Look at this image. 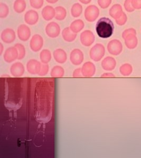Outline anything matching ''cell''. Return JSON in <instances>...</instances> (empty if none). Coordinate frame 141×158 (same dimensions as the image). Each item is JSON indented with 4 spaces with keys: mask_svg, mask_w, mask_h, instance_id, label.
I'll list each match as a JSON object with an SVG mask.
<instances>
[{
    "mask_svg": "<svg viewBox=\"0 0 141 158\" xmlns=\"http://www.w3.org/2000/svg\"><path fill=\"white\" fill-rule=\"evenodd\" d=\"M114 25L110 19L103 17L98 21L96 25V31L98 35L103 39L110 38L114 32Z\"/></svg>",
    "mask_w": 141,
    "mask_h": 158,
    "instance_id": "6da1fadb",
    "label": "cell"
},
{
    "mask_svg": "<svg viewBox=\"0 0 141 158\" xmlns=\"http://www.w3.org/2000/svg\"><path fill=\"white\" fill-rule=\"evenodd\" d=\"M100 15V10L96 6L90 5L86 7L84 13L86 20L88 22H93Z\"/></svg>",
    "mask_w": 141,
    "mask_h": 158,
    "instance_id": "7a4b0ae2",
    "label": "cell"
},
{
    "mask_svg": "<svg viewBox=\"0 0 141 158\" xmlns=\"http://www.w3.org/2000/svg\"><path fill=\"white\" fill-rule=\"evenodd\" d=\"M45 31V33L49 38H56L59 35L61 29L57 23L51 22L46 25Z\"/></svg>",
    "mask_w": 141,
    "mask_h": 158,
    "instance_id": "3957f363",
    "label": "cell"
},
{
    "mask_svg": "<svg viewBox=\"0 0 141 158\" xmlns=\"http://www.w3.org/2000/svg\"><path fill=\"white\" fill-rule=\"evenodd\" d=\"M104 48L100 44H96L91 48L89 56L91 59L94 61H99L103 56Z\"/></svg>",
    "mask_w": 141,
    "mask_h": 158,
    "instance_id": "277c9868",
    "label": "cell"
},
{
    "mask_svg": "<svg viewBox=\"0 0 141 158\" xmlns=\"http://www.w3.org/2000/svg\"><path fill=\"white\" fill-rule=\"evenodd\" d=\"M80 40L82 44L85 47H90L95 41V36L92 31L87 30L81 33Z\"/></svg>",
    "mask_w": 141,
    "mask_h": 158,
    "instance_id": "5b68a950",
    "label": "cell"
},
{
    "mask_svg": "<svg viewBox=\"0 0 141 158\" xmlns=\"http://www.w3.org/2000/svg\"><path fill=\"white\" fill-rule=\"evenodd\" d=\"M44 45V39L40 34H35L30 42V47L32 51L37 52L41 50Z\"/></svg>",
    "mask_w": 141,
    "mask_h": 158,
    "instance_id": "8992f818",
    "label": "cell"
},
{
    "mask_svg": "<svg viewBox=\"0 0 141 158\" xmlns=\"http://www.w3.org/2000/svg\"><path fill=\"white\" fill-rule=\"evenodd\" d=\"M84 59L83 52L79 49H75L71 52L70 54V60L72 64L79 65Z\"/></svg>",
    "mask_w": 141,
    "mask_h": 158,
    "instance_id": "52a82bcc",
    "label": "cell"
},
{
    "mask_svg": "<svg viewBox=\"0 0 141 158\" xmlns=\"http://www.w3.org/2000/svg\"><path fill=\"white\" fill-rule=\"evenodd\" d=\"M18 50L15 47H11L7 48L3 56L4 61L7 63L13 62L16 59H18Z\"/></svg>",
    "mask_w": 141,
    "mask_h": 158,
    "instance_id": "ba28073f",
    "label": "cell"
},
{
    "mask_svg": "<svg viewBox=\"0 0 141 158\" xmlns=\"http://www.w3.org/2000/svg\"><path fill=\"white\" fill-rule=\"evenodd\" d=\"M19 39L22 41H27L31 36V30L28 25L21 24L17 30Z\"/></svg>",
    "mask_w": 141,
    "mask_h": 158,
    "instance_id": "9c48e42d",
    "label": "cell"
},
{
    "mask_svg": "<svg viewBox=\"0 0 141 158\" xmlns=\"http://www.w3.org/2000/svg\"><path fill=\"white\" fill-rule=\"evenodd\" d=\"M2 41L7 44H10L15 41L16 34L15 31L11 28H6L2 31L1 34Z\"/></svg>",
    "mask_w": 141,
    "mask_h": 158,
    "instance_id": "30bf717a",
    "label": "cell"
},
{
    "mask_svg": "<svg viewBox=\"0 0 141 158\" xmlns=\"http://www.w3.org/2000/svg\"><path fill=\"white\" fill-rule=\"evenodd\" d=\"M41 64L36 59L30 60L27 64L28 72L31 74H39L41 68Z\"/></svg>",
    "mask_w": 141,
    "mask_h": 158,
    "instance_id": "8fae6325",
    "label": "cell"
},
{
    "mask_svg": "<svg viewBox=\"0 0 141 158\" xmlns=\"http://www.w3.org/2000/svg\"><path fill=\"white\" fill-rule=\"evenodd\" d=\"M96 71V67L94 63L88 61L83 64L82 68V72L83 77H92Z\"/></svg>",
    "mask_w": 141,
    "mask_h": 158,
    "instance_id": "7c38bea8",
    "label": "cell"
},
{
    "mask_svg": "<svg viewBox=\"0 0 141 158\" xmlns=\"http://www.w3.org/2000/svg\"><path fill=\"white\" fill-rule=\"evenodd\" d=\"M39 15L36 11L33 10H30L25 13L24 15V21L30 25L36 24L39 21Z\"/></svg>",
    "mask_w": 141,
    "mask_h": 158,
    "instance_id": "4fadbf2b",
    "label": "cell"
},
{
    "mask_svg": "<svg viewBox=\"0 0 141 158\" xmlns=\"http://www.w3.org/2000/svg\"><path fill=\"white\" fill-rule=\"evenodd\" d=\"M25 69L24 65L21 62H16L11 65L10 72L15 77H21L24 75Z\"/></svg>",
    "mask_w": 141,
    "mask_h": 158,
    "instance_id": "5bb4252c",
    "label": "cell"
},
{
    "mask_svg": "<svg viewBox=\"0 0 141 158\" xmlns=\"http://www.w3.org/2000/svg\"><path fill=\"white\" fill-rule=\"evenodd\" d=\"M41 15L44 20L49 21L55 18L56 10L52 6H45L42 10Z\"/></svg>",
    "mask_w": 141,
    "mask_h": 158,
    "instance_id": "9a60e30c",
    "label": "cell"
},
{
    "mask_svg": "<svg viewBox=\"0 0 141 158\" xmlns=\"http://www.w3.org/2000/svg\"><path fill=\"white\" fill-rule=\"evenodd\" d=\"M53 56L55 61L60 64L65 63L67 60V55L65 51L62 49H57L53 51Z\"/></svg>",
    "mask_w": 141,
    "mask_h": 158,
    "instance_id": "2e32d148",
    "label": "cell"
},
{
    "mask_svg": "<svg viewBox=\"0 0 141 158\" xmlns=\"http://www.w3.org/2000/svg\"><path fill=\"white\" fill-rule=\"evenodd\" d=\"M62 36L65 41L71 42L75 40L77 34L73 32L70 29V27H67L62 31Z\"/></svg>",
    "mask_w": 141,
    "mask_h": 158,
    "instance_id": "e0dca14e",
    "label": "cell"
},
{
    "mask_svg": "<svg viewBox=\"0 0 141 158\" xmlns=\"http://www.w3.org/2000/svg\"><path fill=\"white\" fill-rule=\"evenodd\" d=\"M85 27V23L83 21L80 19H77L72 22L70 25V29L75 33L80 32L83 30Z\"/></svg>",
    "mask_w": 141,
    "mask_h": 158,
    "instance_id": "ac0fdd59",
    "label": "cell"
},
{
    "mask_svg": "<svg viewBox=\"0 0 141 158\" xmlns=\"http://www.w3.org/2000/svg\"><path fill=\"white\" fill-rule=\"evenodd\" d=\"M27 3L25 0H15L13 4V9L17 13H22L25 11Z\"/></svg>",
    "mask_w": 141,
    "mask_h": 158,
    "instance_id": "d6986e66",
    "label": "cell"
},
{
    "mask_svg": "<svg viewBox=\"0 0 141 158\" xmlns=\"http://www.w3.org/2000/svg\"><path fill=\"white\" fill-rule=\"evenodd\" d=\"M56 16L55 19L58 21L65 20L67 16V11L65 7L62 6H58L55 8Z\"/></svg>",
    "mask_w": 141,
    "mask_h": 158,
    "instance_id": "ffe728a7",
    "label": "cell"
},
{
    "mask_svg": "<svg viewBox=\"0 0 141 158\" xmlns=\"http://www.w3.org/2000/svg\"><path fill=\"white\" fill-rule=\"evenodd\" d=\"M83 10V6L80 4L79 3H75L71 8V15L75 18H78L82 15Z\"/></svg>",
    "mask_w": 141,
    "mask_h": 158,
    "instance_id": "44dd1931",
    "label": "cell"
},
{
    "mask_svg": "<svg viewBox=\"0 0 141 158\" xmlns=\"http://www.w3.org/2000/svg\"><path fill=\"white\" fill-rule=\"evenodd\" d=\"M51 53L49 50L44 49L40 52V59L42 63L48 64L51 61Z\"/></svg>",
    "mask_w": 141,
    "mask_h": 158,
    "instance_id": "7402d4cb",
    "label": "cell"
},
{
    "mask_svg": "<svg viewBox=\"0 0 141 158\" xmlns=\"http://www.w3.org/2000/svg\"><path fill=\"white\" fill-rule=\"evenodd\" d=\"M65 70L61 66H54L51 71L50 75L53 77H62L64 76Z\"/></svg>",
    "mask_w": 141,
    "mask_h": 158,
    "instance_id": "603a6c76",
    "label": "cell"
},
{
    "mask_svg": "<svg viewBox=\"0 0 141 158\" xmlns=\"http://www.w3.org/2000/svg\"><path fill=\"white\" fill-rule=\"evenodd\" d=\"M9 14V7L7 4L4 3H0V18H6Z\"/></svg>",
    "mask_w": 141,
    "mask_h": 158,
    "instance_id": "cb8c5ba5",
    "label": "cell"
},
{
    "mask_svg": "<svg viewBox=\"0 0 141 158\" xmlns=\"http://www.w3.org/2000/svg\"><path fill=\"white\" fill-rule=\"evenodd\" d=\"M15 47H16V49L18 50V60L23 59L25 57V53H26L25 47L21 43H16L15 44Z\"/></svg>",
    "mask_w": 141,
    "mask_h": 158,
    "instance_id": "d4e9b609",
    "label": "cell"
},
{
    "mask_svg": "<svg viewBox=\"0 0 141 158\" xmlns=\"http://www.w3.org/2000/svg\"><path fill=\"white\" fill-rule=\"evenodd\" d=\"M44 0H30L31 7L35 9H40L44 6Z\"/></svg>",
    "mask_w": 141,
    "mask_h": 158,
    "instance_id": "484cf974",
    "label": "cell"
},
{
    "mask_svg": "<svg viewBox=\"0 0 141 158\" xmlns=\"http://www.w3.org/2000/svg\"><path fill=\"white\" fill-rule=\"evenodd\" d=\"M49 67L48 64H44L41 65V68L39 75L40 76H45L49 72Z\"/></svg>",
    "mask_w": 141,
    "mask_h": 158,
    "instance_id": "4316f807",
    "label": "cell"
},
{
    "mask_svg": "<svg viewBox=\"0 0 141 158\" xmlns=\"http://www.w3.org/2000/svg\"><path fill=\"white\" fill-rule=\"evenodd\" d=\"M98 3L101 8L104 9L109 6V0H98Z\"/></svg>",
    "mask_w": 141,
    "mask_h": 158,
    "instance_id": "83f0119b",
    "label": "cell"
},
{
    "mask_svg": "<svg viewBox=\"0 0 141 158\" xmlns=\"http://www.w3.org/2000/svg\"><path fill=\"white\" fill-rule=\"evenodd\" d=\"M72 76L74 77H83L82 72V69L77 68L73 72Z\"/></svg>",
    "mask_w": 141,
    "mask_h": 158,
    "instance_id": "f1b7e54d",
    "label": "cell"
},
{
    "mask_svg": "<svg viewBox=\"0 0 141 158\" xmlns=\"http://www.w3.org/2000/svg\"><path fill=\"white\" fill-rule=\"evenodd\" d=\"M80 3L83 4H88L90 3L92 0H79Z\"/></svg>",
    "mask_w": 141,
    "mask_h": 158,
    "instance_id": "f546056e",
    "label": "cell"
},
{
    "mask_svg": "<svg viewBox=\"0 0 141 158\" xmlns=\"http://www.w3.org/2000/svg\"><path fill=\"white\" fill-rule=\"evenodd\" d=\"M58 1H59V0H46V1H47L48 3L50 4L56 3L58 2Z\"/></svg>",
    "mask_w": 141,
    "mask_h": 158,
    "instance_id": "4dcf8cb0",
    "label": "cell"
},
{
    "mask_svg": "<svg viewBox=\"0 0 141 158\" xmlns=\"http://www.w3.org/2000/svg\"><path fill=\"white\" fill-rule=\"evenodd\" d=\"M4 47L2 43H0V55H2L3 52Z\"/></svg>",
    "mask_w": 141,
    "mask_h": 158,
    "instance_id": "1f68e13d",
    "label": "cell"
}]
</instances>
